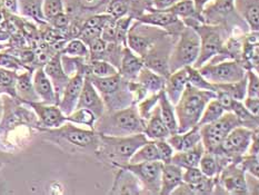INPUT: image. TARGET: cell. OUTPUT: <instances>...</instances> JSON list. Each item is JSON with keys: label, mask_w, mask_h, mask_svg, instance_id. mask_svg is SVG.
I'll return each instance as SVG.
<instances>
[{"label": "cell", "mask_w": 259, "mask_h": 195, "mask_svg": "<svg viewBox=\"0 0 259 195\" xmlns=\"http://www.w3.org/2000/svg\"><path fill=\"white\" fill-rule=\"evenodd\" d=\"M98 135L99 143L95 155L103 163L117 169L128 165L134 153L149 141L144 133L129 136H107L103 134Z\"/></svg>", "instance_id": "1"}, {"label": "cell", "mask_w": 259, "mask_h": 195, "mask_svg": "<svg viewBox=\"0 0 259 195\" xmlns=\"http://www.w3.org/2000/svg\"><path fill=\"white\" fill-rule=\"evenodd\" d=\"M94 130L107 136H129L144 133L145 122L140 117L136 104L126 108L108 111L98 117Z\"/></svg>", "instance_id": "2"}, {"label": "cell", "mask_w": 259, "mask_h": 195, "mask_svg": "<svg viewBox=\"0 0 259 195\" xmlns=\"http://www.w3.org/2000/svg\"><path fill=\"white\" fill-rule=\"evenodd\" d=\"M215 97L216 93L213 91L198 89L187 83L182 97L175 105V114L178 124L177 133H185L198 125L206 105Z\"/></svg>", "instance_id": "3"}, {"label": "cell", "mask_w": 259, "mask_h": 195, "mask_svg": "<svg viewBox=\"0 0 259 195\" xmlns=\"http://www.w3.org/2000/svg\"><path fill=\"white\" fill-rule=\"evenodd\" d=\"M185 26L194 28L200 39L199 56L193 67L199 68L209 61L213 56L223 55L225 43L228 39V31L223 26L207 25L196 19H186L183 21Z\"/></svg>", "instance_id": "4"}, {"label": "cell", "mask_w": 259, "mask_h": 195, "mask_svg": "<svg viewBox=\"0 0 259 195\" xmlns=\"http://www.w3.org/2000/svg\"><path fill=\"white\" fill-rule=\"evenodd\" d=\"M200 52V39L194 28L185 26L175 42L169 59L170 72L193 66Z\"/></svg>", "instance_id": "5"}, {"label": "cell", "mask_w": 259, "mask_h": 195, "mask_svg": "<svg viewBox=\"0 0 259 195\" xmlns=\"http://www.w3.org/2000/svg\"><path fill=\"white\" fill-rule=\"evenodd\" d=\"M47 135L57 137L58 141H63L75 148H79L85 152L96 153L99 143V135L95 130H86L75 126L70 122H66L65 124L57 128H40Z\"/></svg>", "instance_id": "6"}, {"label": "cell", "mask_w": 259, "mask_h": 195, "mask_svg": "<svg viewBox=\"0 0 259 195\" xmlns=\"http://www.w3.org/2000/svg\"><path fill=\"white\" fill-rule=\"evenodd\" d=\"M197 69L211 85L238 82L246 76L247 70L240 61L235 59H225L218 63H206Z\"/></svg>", "instance_id": "7"}, {"label": "cell", "mask_w": 259, "mask_h": 195, "mask_svg": "<svg viewBox=\"0 0 259 195\" xmlns=\"http://www.w3.org/2000/svg\"><path fill=\"white\" fill-rule=\"evenodd\" d=\"M240 126L237 117L232 111H225L215 122L199 127L201 143L206 152L213 153L234 128Z\"/></svg>", "instance_id": "8"}, {"label": "cell", "mask_w": 259, "mask_h": 195, "mask_svg": "<svg viewBox=\"0 0 259 195\" xmlns=\"http://www.w3.org/2000/svg\"><path fill=\"white\" fill-rule=\"evenodd\" d=\"M177 37L168 32L161 36L142 57L144 66L165 78L169 76V59Z\"/></svg>", "instance_id": "9"}, {"label": "cell", "mask_w": 259, "mask_h": 195, "mask_svg": "<svg viewBox=\"0 0 259 195\" xmlns=\"http://www.w3.org/2000/svg\"><path fill=\"white\" fill-rule=\"evenodd\" d=\"M165 33H167V31L162 28L146 25L137 21L129 28L126 45L139 57H143L150 49V47Z\"/></svg>", "instance_id": "10"}, {"label": "cell", "mask_w": 259, "mask_h": 195, "mask_svg": "<svg viewBox=\"0 0 259 195\" xmlns=\"http://www.w3.org/2000/svg\"><path fill=\"white\" fill-rule=\"evenodd\" d=\"M254 131L244 126L234 128L213 154L224 156L230 162H239L248 150Z\"/></svg>", "instance_id": "11"}, {"label": "cell", "mask_w": 259, "mask_h": 195, "mask_svg": "<svg viewBox=\"0 0 259 195\" xmlns=\"http://www.w3.org/2000/svg\"><path fill=\"white\" fill-rule=\"evenodd\" d=\"M161 161L143 162L138 164H128L125 169L131 171L136 176L145 189L149 194H159L161 186Z\"/></svg>", "instance_id": "12"}, {"label": "cell", "mask_w": 259, "mask_h": 195, "mask_svg": "<svg viewBox=\"0 0 259 195\" xmlns=\"http://www.w3.org/2000/svg\"><path fill=\"white\" fill-rule=\"evenodd\" d=\"M217 185L230 194H248L246 183V172L241 169L239 162L225 166L216 176Z\"/></svg>", "instance_id": "13"}, {"label": "cell", "mask_w": 259, "mask_h": 195, "mask_svg": "<svg viewBox=\"0 0 259 195\" xmlns=\"http://www.w3.org/2000/svg\"><path fill=\"white\" fill-rule=\"evenodd\" d=\"M87 70L88 68L86 67V68H82L76 71L75 75L70 77L68 83H67L63 96H61L58 104V107L66 116H68L76 109L78 99H79L81 89L83 86V82H85Z\"/></svg>", "instance_id": "14"}, {"label": "cell", "mask_w": 259, "mask_h": 195, "mask_svg": "<svg viewBox=\"0 0 259 195\" xmlns=\"http://www.w3.org/2000/svg\"><path fill=\"white\" fill-rule=\"evenodd\" d=\"M235 13L234 0H213L212 4H208V7L202 10L201 17L204 24L225 27Z\"/></svg>", "instance_id": "15"}, {"label": "cell", "mask_w": 259, "mask_h": 195, "mask_svg": "<svg viewBox=\"0 0 259 195\" xmlns=\"http://www.w3.org/2000/svg\"><path fill=\"white\" fill-rule=\"evenodd\" d=\"M35 111L38 117L39 128H57L67 122V116L60 110L58 105L44 104L41 102L25 103Z\"/></svg>", "instance_id": "16"}, {"label": "cell", "mask_w": 259, "mask_h": 195, "mask_svg": "<svg viewBox=\"0 0 259 195\" xmlns=\"http://www.w3.org/2000/svg\"><path fill=\"white\" fill-rule=\"evenodd\" d=\"M44 70L53 84L56 97H57V102L59 104V100L61 96H63L65 87L70 78L69 75L64 70L63 64H61V53H57L54 55L53 57L47 61L46 65H45Z\"/></svg>", "instance_id": "17"}, {"label": "cell", "mask_w": 259, "mask_h": 195, "mask_svg": "<svg viewBox=\"0 0 259 195\" xmlns=\"http://www.w3.org/2000/svg\"><path fill=\"white\" fill-rule=\"evenodd\" d=\"M145 193V189L139 182L138 178L135 176L131 171L125 167L118 169L115 176L114 184L110 189L109 194L112 195H136Z\"/></svg>", "instance_id": "18"}, {"label": "cell", "mask_w": 259, "mask_h": 195, "mask_svg": "<svg viewBox=\"0 0 259 195\" xmlns=\"http://www.w3.org/2000/svg\"><path fill=\"white\" fill-rule=\"evenodd\" d=\"M76 108H87L90 111H93L97 116V119L103 115L106 110L103 98H101L97 89L94 87L87 76L85 77V82H83V86Z\"/></svg>", "instance_id": "19"}, {"label": "cell", "mask_w": 259, "mask_h": 195, "mask_svg": "<svg viewBox=\"0 0 259 195\" xmlns=\"http://www.w3.org/2000/svg\"><path fill=\"white\" fill-rule=\"evenodd\" d=\"M188 83V75L186 67L170 72L169 76L165 78V87L164 91L167 98L175 106L182 97L185 91L186 85Z\"/></svg>", "instance_id": "20"}, {"label": "cell", "mask_w": 259, "mask_h": 195, "mask_svg": "<svg viewBox=\"0 0 259 195\" xmlns=\"http://www.w3.org/2000/svg\"><path fill=\"white\" fill-rule=\"evenodd\" d=\"M143 67L144 63L142 57L135 54L128 46H123L119 68H118L123 80L135 81Z\"/></svg>", "instance_id": "21"}, {"label": "cell", "mask_w": 259, "mask_h": 195, "mask_svg": "<svg viewBox=\"0 0 259 195\" xmlns=\"http://www.w3.org/2000/svg\"><path fill=\"white\" fill-rule=\"evenodd\" d=\"M32 85L41 103L49 105H58L54 86L48 76L46 75V72H45L44 67H39L35 71L32 78Z\"/></svg>", "instance_id": "22"}, {"label": "cell", "mask_w": 259, "mask_h": 195, "mask_svg": "<svg viewBox=\"0 0 259 195\" xmlns=\"http://www.w3.org/2000/svg\"><path fill=\"white\" fill-rule=\"evenodd\" d=\"M183 169L178 165L168 162L162 165L161 172V186H160V195H169L179 187L183 182Z\"/></svg>", "instance_id": "23"}, {"label": "cell", "mask_w": 259, "mask_h": 195, "mask_svg": "<svg viewBox=\"0 0 259 195\" xmlns=\"http://www.w3.org/2000/svg\"><path fill=\"white\" fill-rule=\"evenodd\" d=\"M235 9L250 31L259 30V0H234Z\"/></svg>", "instance_id": "24"}, {"label": "cell", "mask_w": 259, "mask_h": 195, "mask_svg": "<svg viewBox=\"0 0 259 195\" xmlns=\"http://www.w3.org/2000/svg\"><path fill=\"white\" fill-rule=\"evenodd\" d=\"M144 134L149 141L166 139L170 135L169 130H168L164 121L161 119L159 105L156 106L149 119L145 122Z\"/></svg>", "instance_id": "25"}, {"label": "cell", "mask_w": 259, "mask_h": 195, "mask_svg": "<svg viewBox=\"0 0 259 195\" xmlns=\"http://www.w3.org/2000/svg\"><path fill=\"white\" fill-rule=\"evenodd\" d=\"M137 19L143 24L159 27L165 30L179 20L178 17L169 10H155L151 8L147 10V13L139 15Z\"/></svg>", "instance_id": "26"}, {"label": "cell", "mask_w": 259, "mask_h": 195, "mask_svg": "<svg viewBox=\"0 0 259 195\" xmlns=\"http://www.w3.org/2000/svg\"><path fill=\"white\" fill-rule=\"evenodd\" d=\"M31 74V70H25L24 72H21V74H18V76H17L15 85L16 97L20 99L22 103L40 102L32 85Z\"/></svg>", "instance_id": "27"}, {"label": "cell", "mask_w": 259, "mask_h": 195, "mask_svg": "<svg viewBox=\"0 0 259 195\" xmlns=\"http://www.w3.org/2000/svg\"><path fill=\"white\" fill-rule=\"evenodd\" d=\"M135 81L145 89L148 96L149 95L158 94L165 87V77L160 76L159 74L150 70L145 66L139 71V74Z\"/></svg>", "instance_id": "28"}, {"label": "cell", "mask_w": 259, "mask_h": 195, "mask_svg": "<svg viewBox=\"0 0 259 195\" xmlns=\"http://www.w3.org/2000/svg\"><path fill=\"white\" fill-rule=\"evenodd\" d=\"M205 152V147L202 143H199L197 146L190 149L179 150L175 152L170 160L171 163L178 165L182 169H188V167H197L199 164L202 154Z\"/></svg>", "instance_id": "29"}, {"label": "cell", "mask_w": 259, "mask_h": 195, "mask_svg": "<svg viewBox=\"0 0 259 195\" xmlns=\"http://www.w3.org/2000/svg\"><path fill=\"white\" fill-rule=\"evenodd\" d=\"M216 188V177L205 176L196 184H186L177 187L172 194H212Z\"/></svg>", "instance_id": "30"}, {"label": "cell", "mask_w": 259, "mask_h": 195, "mask_svg": "<svg viewBox=\"0 0 259 195\" xmlns=\"http://www.w3.org/2000/svg\"><path fill=\"white\" fill-rule=\"evenodd\" d=\"M158 105L160 108L161 119H162V121H164L165 125L167 126L168 130H169L170 134L177 133L178 124H177L176 114H175V106L170 103V100L167 98L164 89L159 92Z\"/></svg>", "instance_id": "31"}, {"label": "cell", "mask_w": 259, "mask_h": 195, "mask_svg": "<svg viewBox=\"0 0 259 195\" xmlns=\"http://www.w3.org/2000/svg\"><path fill=\"white\" fill-rule=\"evenodd\" d=\"M232 113L235 114L237 117L240 126H244L246 128H249V130H257L259 126V116L252 115L250 111L247 110V108L244 106L243 102L240 100L234 99L232 106H230V110Z\"/></svg>", "instance_id": "32"}, {"label": "cell", "mask_w": 259, "mask_h": 195, "mask_svg": "<svg viewBox=\"0 0 259 195\" xmlns=\"http://www.w3.org/2000/svg\"><path fill=\"white\" fill-rule=\"evenodd\" d=\"M160 161L158 150H157L155 141H148L143 146H140L129 161V164H138L143 162H153Z\"/></svg>", "instance_id": "33"}, {"label": "cell", "mask_w": 259, "mask_h": 195, "mask_svg": "<svg viewBox=\"0 0 259 195\" xmlns=\"http://www.w3.org/2000/svg\"><path fill=\"white\" fill-rule=\"evenodd\" d=\"M167 10L171 11V13L174 15H176L182 21L186 19H196L204 22L202 21L201 16L197 14L193 0H179L178 3L175 4L172 7Z\"/></svg>", "instance_id": "34"}, {"label": "cell", "mask_w": 259, "mask_h": 195, "mask_svg": "<svg viewBox=\"0 0 259 195\" xmlns=\"http://www.w3.org/2000/svg\"><path fill=\"white\" fill-rule=\"evenodd\" d=\"M42 2L44 0H18L22 14L40 24H45L47 20L44 16Z\"/></svg>", "instance_id": "35"}, {"label": "cell", "mask_w": 259, "mask_h": 195, "mask_svg": "<svg viewBox=\"0 0 259 195\" xmlns=\"http://www.w3.org/2000/svg\"><path fill=\"white\" fill-rule=\"evenodd\" d=\"M225 111L226 110L223 107V105L218 102V99L216 97L212 98L208 102L204 111H202L200 120L198 122V126L200 127L202 125L209 124V123L217 121L219 117L224 115Z\"/></svg>", "instance_id": "36"}, {"label": "cell", "mask_w": 259, "mask_h": 195, "mask_svg": "<svg viewBox=\"0 0 259 195\" xmlns=\"http://www.w3.org/2000/svg\"><path fill=\"white\" fill-rule=\"evenodd\" d=\"M87 68V72L97 77H108L119 72L114 65L104 59H89Z\"/></svg>", "instance_id": "37"}, {"label": "cell", "mask_w": 259, "mask_h": 195, "mask_svg": "<svg viewBox=\"0 0 259 195\" xmlns=\"http://www.w3.org/2000/svg\"><path fill=\"white\" fill-rule=\"evenodd\" d=\"M246 85H247V78L246 76L236 83L230 84H219V85H212L213 91H224L229 94L234 99L240 100L243 102L246 97Z\"/></svg>", "instance_id": "38"}, {"label": "cell", "mask_w": 259, "mask_h": 195, "mask_svg": "<svg viewBox=\"0 0 259 195\" xmlns=\"http://www.w3.org/2000/svg\"><path fill=\"white\" fill-rule=\"evenodd\" d=\"M198 167L202 174L207 177H216L221 172L216 155L211 152H206V150L201 156Z\"/></svg>", "instance_id": "39"}, {"label": "cell", "mask_w": 259, "mask_h": 195, "mask_svg": "<svg viewBox=\"0 0 259 195\" xmlns=\"http://www.w3.org/2000/svg\"><path fill=\"white\" fill-rule=\"evenodd\" d=\"M96 121H97V116L87 108H76L71 114L67 116V122L77 125H85L92 130H94Z\"/></svg>", "instance_id": "40"}, {"label": "cell", "mask_w": 259, "mask_h": 195, "mask_svg": "<svg viewBox=\"0 0 259 195\" xmlns=\"http://www.w3.org/2000/svg\"><path fill=\"white\" fill-rule=\"evenodd\" d=\"M60 53L61 55L69 56V57H82L89 59V48L80 38L72 39Z\"/></svg>", "instance_id": "41"}, {"label": "cell", "mask_w": 259, "mask_h": 195, "mask_svg": "<svg viewBox=\"0 0 259 195\" xmlns=\"http://www.w3.org/2000/svg\"><path fill=\"white\" fill-rule=\"evenodd\" d=\"M17 71L6 69L0 67V89L3 92L8 93L10 96L16 97L15 85L17 81Z\"/></svg>", "instance_id": "42"}, {"label": "cell", "mask_w": 259, "mask_h": 195, "mask_svg": "<svg viewBox=\"0 0 259 195\" xmlns=\"http://www.w3.org/2000/svg\"><path fill=\"white\" fill-rule=\"evenodd\" d=\"M158 100H159V93L158 94H154V95H149V96L145 97L144 99L140 100L136 104L138 113L142 117L143 121L146 122L147 121L155 107L158 105Z\"/></svg>", "instance_id": "43"}, {"label": "cell", "mask_w": 259, "mask_h": 195, "mask_svg": "<svg viewBox=\"0 0 259 195\" xmlns=\"http://www.w3.org/2000/svg\"><path fill=\"white\" fill-rule=\"evenodd\" d=\"M129 0H109L106 7V14L112 19H119L128 15Z\"/></svg>", "instance_id": "44"}, {"label": "cell", "mask_w": 259, "mask_h": 195, "mask_svg": "<svg viewBox=\"0 0 259 195\" xmlns=\"http://www.w3.org/2000/svg\"><path fill=\"white\" fill-rule=\"evenodd\" d=\"M188 75V84L198 89H206V91H213V86L208 83L204 77L201 76L199 70L193 66L186 67ZM215 92V91H213Z\"/></svg>", "instance_id": "45"}, {"label": "cell", "mask_w": 259, "mask_h": 195, "mask_svg": "<svg viewBox=\"0 0 259 195\" xmlns=\"http://www.w3.org/2000/svg\"><path fill=\"white\" fill-rule=\"evenodd\" d=\"M180 135H182V150L194 148L201 143V135L198 125L190 128L187 132L180 133Z\"/></svg>", "instance_id": "46"}, {"label": "cell", "mask_w": 259, "mask_h": 195, "mask_svg": "<svg viewBox=\"0 0 259 195\" xmlns=\"http://www.w3.org/2000/svg\"><path fill=\"white\" fill-rule=\"evenodd\" d=\"M0 67H3V68H6V69L14 70V71L30 70L18 57H16L15 55L6 54V53L0 54Z\"/></svg>", "instance_id": "47"}, {"label": "cell", "mask_w": 259, "mask_h": 195, "mask_svg": "<svg viewBox=\"0 0 259 195\" xmlns=\"http://www.w3.org/2000/svg\"><path fill=\"white\" fill-rule=\"evenodd\" d=\"M239 165L247 174L259 178V159L258 155L245 154L239 161Z\"/></svg>", "instance_id": "48"}, {"label": "cell", "mask_w": 259, "mask_h": 195, "mask_svg": "<svg viewBox=\"0 0 259 195\" xmlns=\"http://www.w3.org/2000/svg\"><path fill=\"white\" fill-rule=\"evenodd\" d=\"M246 97L259 98V77L258 72L252 69L246 70Z\"/></svg>", "instance_id": "49"}, {"label": "cell", "mask_w": 259, "mask_h": 195, "mask_svg": "<svg viewBox=\"0 0 259 195\" xmlns=\"http://www.w3.org/2000/svg\"><path fill=\"white\" fill-rule=\"evenodd\" d=\"M42 11L45 18H46L47 21H49L56 15L64 13L63 0H44Z\"/></svg>", "instance_id": "50"}, {"label": "cell", "mask_w": 259, "mask_h": 195, "mask_svg": "<svg viewBox=\"0 0 259 195\" xmlns=\"http://www.w3.org/2000/svg\"><path fill=\"white\" fill-rule=\"evenodd\" d=\"M155 144L157 150H158L159 160L162 163H168V162H170L175 150L170 146L169 143H168L166 139H158V141H155Z\"/></svg>", "instance_id": "51"}, {"label": "cell", "mask_w": 259, "mask_h": 195, "mask_svg": "<svg viewBox=\"0 0 259 195\" xmlns=\"http://www.w3.org/2000/svg\"><path fill=\"white\" fill-rule=\"evenodd\" d=\"M205 175L202 174L199 167H188L183 171V182L186 184H196L200 182Z\"/></svg>", "instance_id": "52"}, {"label": "cell", "mask_w": 259, "mask_h": 195, "mask_svg": "<svg viewBox=\"0 0 259 195\" xmlns=\"http://www.w3.org/2000/svg\"><path fill=\"white\" fill-rule=\"evenodd\" d=\"M49 21L52 22L56 29H65V28L67 29V27L69 25V18L65 13H60L58 15H56Z\"/></svg>", "instance_id": "53"}, {"label": "cell", "mask_w": 259, "mask_h": 195, "mask_svg": "<svg viewBox=\"0 0 259 195\" xmlns=\"http://www.w3.org/2000/svg\"><path fill=\"white\" fill-rule=\"evenodd\" d=\"M243 104L247 108V110L250 111L252 115L259 116V98L245 97L243 100Z\"/></svg>", "instance_id": "54"}, {"label": "cell", "mask_w": 259, "mask_h": 195, "mask_svg": "<svg viewBox=\"0 0 259 195\" xmlns=\"http://www.w3.org/2000/svg\"><path fill=\"white\" fill-rule=\"evenodd\" d=\"M178 2L179 0H151L150 8L155 10H167Z\"/></svg>", "instance_id": "55"}, {"label": "cell", "mask_w": 259, "mask_h": 195, "mask_svg": "<svg viewBox=\"0 0 259 195\" xmlns=\"http://www.w3.org/2000/svg\"><path fill=\"white\" fill-rule=\"evenodd\" d=\"M81 5L87 9L97 8L101 4L106 3V0H80Z\"/></svg>", "instance_id": "56"}, {"label": "cell", "mask_w": 259, "mask_h": 195, "mask_svg": "<svg viewBox=\"0 0 259 195\" xmlns=\"http://www.w3.org/2000/svg\"><path fill=\"white\" fill-rule=\"evenodd\" d=\"M210 2H213V0H193L194 6H195V9L197 11V14L201 16L202 10L206 7V6L209 4ZM202 18V17H201Z\"/></svg>", "instance_id": "57"}, {"label": "cell", "mask_w": 259, "mask_h": 195, "mask_svg": "<svg viewBox=\"0 0 259 195\" xmlns=\"http://www.w3.org/2000/svg\"><path fill=\"white\" fill-rule=\"evenodd\" d=\"M3 4L11 13H18V0H3Z\"/></svg>", "instance_id": "58"}, {"label": "cell", "mask_w": 259, "mask_h": 195, "mask_svg": "<svg viewBox=\"0 0 259 195\" xmlns=\"http://www.w3.org/2000/svg\"><path fill=\"white\" fill-rule=\"evenodd\" d=\"M3 93V91L2 89H0V94ZM3 104H2V99H0V119H2V115H3Z\"/></svg>", "instance_id": "59"}, {"label": "cell", "mask_w": 259, "mask_h": 195, "mask_svg": "<svg viewBox=\"0 0 259 195\" xmlns=\"http://www.w3.org/2000/svg\"><path fill=\"white\" fill-rule=\"evenodd\" d=\"M6 46H3V45H0V49H3V48H5Z\"/></svg>", "instance_id": "60"}]
</instances>
